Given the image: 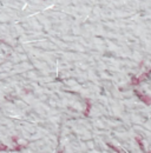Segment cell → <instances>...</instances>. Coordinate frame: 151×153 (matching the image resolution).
I'll use <instances>...</instances> for the list:
<instances>
[{
    "instance_id": "cell-1",
    "label": "cell",
    "mask_w": 151,
    "mask_h": 153,
    "mask_svg": "<svg viewBox=\"0 0 151 153\" xmlns=\"http://www.w3.org/2000/svg\"><path fill=\"white\" fill-rule=\"evenodd\" d=\"M136 94L138 96V98L143 101V102H145L147 105H150L151 104V98L149 96H145V94H142V93H139L138 91H136Z\"/></svg>"
},
{
    "instance_id": "cell-2",
    "label": "cell",
    "mask_w": 151,
    "mask_h": 153,
    "mask_svg": "<svg viewBox=\"0 0 151 153\" xmlns=\"http://www.w3.org/2000/svg\"><path fill=\"white\" fill-rule=\"evenodd\" d=\"M86 102H87V107H86V111L84 112V114L89 115V113H90V110H91V102H90V100H86Z\"/></svg>"
},
{
    "instance_id": "cell-3",
    "label": "cell",
    "mask_w": 151,
    "mask_h": 153,
    "mask_svg": "<svg viewBox=\"0 0 151 153\" xmlns=\"http://www.w3.org/2000/svg\"><path fill=\"white\" fill-rule=\"evenodd\" d=\"M138 84H141V82H139V80H138V78H136V76H132L131 85H138Z\"/></svg>"
},
{
    "instance_id": "cell-4",
    "label": "cell",
    "mask_w": 151,
    "mask_h": 153,
    "mask_svg": "<svg viewBox=\"0 0 151 153\" xmlns=\"http://www.w3.org/2000/svg\"><path fill=\"white\" fill-rule=\"evenodd\" d=\"M136 141L138 143V145H139V147H141L142 150H144V147H143V143L141 141V138H139V137H137V138H136Z\"/></svg>"
}]
</instances>
